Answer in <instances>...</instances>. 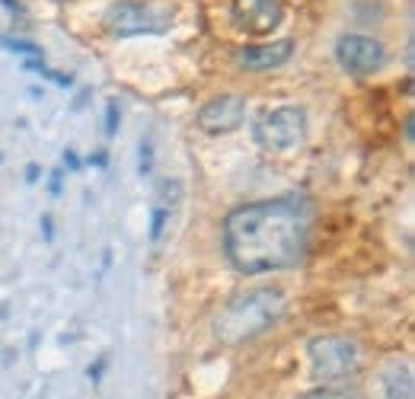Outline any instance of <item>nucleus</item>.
<instances>
[{
	"mask_svg": "<svg viewBox=\"0 0 415 399\" xmlns=\"http://www.w3.org/2000/svg\"><path fill=\"white\" fill-rule=\"evenodd\" d=\"M310 236V211L301 198H275L236 208L224 220L227 259L243 275L291 269L303 259Z\"/></svg>",
	"mask_w": 415,
	"mask_h": 399,
	"instance_id": "f257e3e1",
	"label": "nucleus"
},
{
	"mask_svg": "<svg viewBox=\"0 0 415 399\" xmlns=\"http://www.w3.org/2000/svg\"><path fill=\"white\" fill-rule=\"evenodd\" d=\"M285 313V294L278 287H256V291H243L234 301L220 310L214 332L224 345L236 348L243 342L256 339L259 332L272 329Z\"/></svg>",
	"mask_w": 415,
	"mask_h": 399,
	"instance_id": "f03ea898",
	"label": "nucleus"
},
{
	"mask_svg": "<svg viewBox=\"0 0 415 399\" xmlns=\"http://www.w3.org/2000/svg\"><path fill=\"white\" fill-rule=\"evenodd\" d=\"M252 137H256V144L262 151H272V153L294 151L297 144H303V137H307V112L297 106L265 109L252 121Z\"/></svg>",
	"mask_w": 415,
	"mask_h": 399,
	"instance_id": "7ed1b4c3",
	"label": "nucleus"
},
{
	"mask_svg": "<svg viewBox=\"0 0 415 399\" xmlns=\"http://www.w3.org/2000/svg\"><path fill=\"white\" fill-rule=\"evenodd\" d=\"M310 368L319 380L332 384V380H345L348 374H355L361 364V348L348 336H317L307 348Z\"/></svg>",
	"mask_w": 415,
	"mask_h": 399,
	"instance_id": "20e7f679",
	"label": "nucleus"
},
{
	"mask_svg": "<svg viewBox=\"0 0 415 399\" xmlns=\"http://www.w3.org/2000/svg\"><path fill=\"white\" fill-rule=\"evenodd\" d=\"M169 23H173V10L141 3V0H119L106 10V29L119 38L153 36V32L169 29Z\"/></svg>",
	"mask_w": 415,
	"mask_h": 399,
	"instance_id": "39448f33",
	"label": "nucleus"
},
{
	"mask_svg": "<svg viewBox=\"0 0 415 399\" xmlns=\"http://www.w3.org/2000/svg\"><path fill=\"white\" fill-rule=\"evenodd\" d=\"M230 20L246 36H272L285 20L281 0H230Z\"/></svg>",
	"mask_w": 415,
	"mask_h": 399,
	"instance_id": "423d86ee",
	"label": "nucleus"
},
{
	"mask_svg": "<svg viewBox=\"0 0 415 399\" xmlns=\"http://www.w3.org/2000/svg\"><path fill=\"white\" fill-rule=\"evenodd\" d=\"M335 58L345 70L352 74H374V70L384 68L386 52L374 36H364V32H348L335 42Z\"/></svg>",
	"mask_w": 415,
	"mask_h": 399,
	"instance_id": "0eeeda50",
	"label": "nucleus"
},
{
	"mask_svg": "<svg viewBox=\"0 0 415 399\" xmlns=\"http://www.w3.org/2000/svg\"><path fill=\"white\" fill-rule=\"evenodd\" d=\"M246 119V99L236 96V93H220V96L208 99L195 115V125L204 135H230L236 131Z\"/></svg>",
	"mask_w": 415,
	"mask_h": 399,
	"instance_id": "6e6552de",
	"label": "nucleus"
},
{
	"mask_svg": "<svg viewBox=\"0 0 415 399\" xmlns=\"http://www.w3.org/2000/svg\"><path fill=\"white\" fill-rule=\"evenodd\" d=\"M294 54V42L291 38H278V42H262V45H246L234 54V64L249 74H262V70L281 68L287 58Z\"/></svg>",
	"mask_w": 415,
	"mask_h": 399,
	"instance_id": "1a4fd4ad",
	"label": "nucleus"
},
{
	"mask_svg": "<svg viewBox=\"0 0 415 399\" xmlns=\"http://www.w3.org/2000/svg\"><path fill=\"white\" fill-rule=\"evenodd\" d=\"M384 396L386 399H415V380L412 368L402 361H393L384 370Z\"/></svg>",
	"mask_w": 415,
	"mask_h": 399,
	"instance_id": "9d476101",
	"label": "nucleus"
},
{
	"mask_svg": "<svg viewBox=\"0 0 415 399\" xmlns=\"http://www.w3.org/2000/svg\"><path fill=\"white\" fill-rule=\"evenodd\" d=\"M303 399H361L355 390H345V386H319V390H310Z\"/></svg>",
	"mask_w": 415,
	"mask_h": 399,
	"instance_id": "9b49d317",
	"label": "nucleus"
},
{
	"mask_svg": "<svg viewBox=\"0 0 415 399\" xmlns=\"http://www.w3.org/2000/svg\"><path fill=\"white\" fill-rule=\"evenodd\" d=\"M169 211H173V204H166V202H160L157 208H153V214H151V240L153 243H157L160 234H163L166 220H169Z\"/></svg>",
	"mask_w": 415,
	"mask_h": 399,
	"instance_id": "f8f14e48",
	"label": "nucleus"
},
{
	"mask_svg": "<svg viewBox=\"0 0 415 399\" xmlns=\"http://www.w3.org/2000/svg\"><path fill=\"white\" fill-rule=\"evenodd\" d=\"M151 160H153L151 141H141V173H151Z\"/></svg>",
	"mask_w": 415,
	"mask_h": 399,
	"instance_id": "ddd939ff",
	"label": "nucleus"
},
{
	"mask_svg": "<svg viewBox=\"0 0 415 399\" xmlns=\"http://www.w3.org/2000/svg\"><path fill=\"white\" fill-rule=\"evenodd\" d=\"M106 135H115V128H119V112H115V103H109L106 109Z\"/></svg>",
	"mask_w": 415,
	"mask_h": 399,
	"instance_id": "4468645a",
	"label": "nucleus"
},
{
	"mask_svg": "<svg viewBox=\"0 0 415 399\" xmlns=\"http://www.w3.org/2000/svg\"><path fill=\"white\" fill-rule=\"evenodd\" d=\"M106 364H109V358L103 354V358H99V361L90 368V380H93V384H99V380H103V370H106Z\"/></svg>",
	"mask_w": 415,
	"mask_h": 399,
	"instance_id": "2eb2a0df",
	"label": "nucleus"
},
{
	"mask_svg": "<svg viewBox=\"0 0 415 399\" xmlns=\"http://www.w3.org/2000/svg\"><path fill=\"white\" fill-rule=\"evenodd\" d=\"M7 45L16 48V52H23V54H42L36 45H26V42H7Z\"/></svg>",
	"mask_w": 415,
	"mask_h": 399,
	"instance_id": "dca6fc26",
	"label": "nucleus"
},
{
	"mask_svg": "<svg viewBox=\"0 0 415 399\" xmlns=\"http://www.w3.org/2000/svg\"><path fill=\"white\" fill-rule=\"evenodd\" d=\"M58 188H61V173H54L52 176V192H54V195H58Z\"/></svg>",
	"mask_w": 415,
	"mask_h": 399,
	"instance_id": "f3484780",
	"label": "nucleus"
}]
</instances>
